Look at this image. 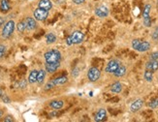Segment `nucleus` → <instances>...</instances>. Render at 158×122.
<instances>
[{
	"instance_id": "obj_1",
	"label": "nucleus",
	"mask_w": 158,
	"mask_h": 122,
	"mask_svg": "<svg viewBox=\"0 0 158 122\" xmlns=\"http://www.w3.org/2000/svg\"><path fill=\"white\" fill-rule=\"evenodd\" d=\"M44 58L46 60V62H49V63L60 62L61 54H60V51L57 50H51L44 54Z\"/></svg>"
},
{
	"instance_id": "obj_2",
	"label": "nucleus",
	"mask_w": 158,
	"mask_h": 122,
	"mask_svg": "<svg viewBox=\"0 0 158 122\" xmlns=\"http://www.w3.org/2000/svg\"><path fill=\"white\" fill-rule=\"evenodd\" d=\"M15 22L14 20H8L7 22H5L2 29V37L3 38H9L10 36L14 33L15 30Z\"/></svg>"
},
{
	"instance_id": "obj_3",
	"label": "nucleus",
	"mask_w": 158,
	"mask_h": 122,
	"mask_svg": "<svg viewBox=\"0 0 158 122\" xmlns=\"http://www.w3.org/2000/svg\"><path fill=\"white\" fill-rule=\"evenodd\" d=\"M101 77V72L98 68L96 67H91L89 68L88 72H87V79L91 83H95Z\"/></svg>"
},
{
	"instance_id": "obj_4",
	"label": "nucleus",
	"mask_w": 158,
	"mask_h": 122,
	"mask_svg": "<svg viewBox=\"0 0 158 122\" xmlns=\"http://www.w3.org/2000/svg\"><path fill=\"white\" fill-rule=\"evenodd\" d=\"M49 16V11L42 9V8H37L33 12V17L36 20H39V22H43V20L47 19Z\"/></svg>"
},
{
	"instance_id": "obj_5",
	"label": "nucleus",
	"mask_w": 158,
	"mask_h": 122,
	"mask_svg": "<svg viewBox=\"0 0 158 122\" xmlns=\"http://www.w3.org/2000/svg\"><path fill=\"white\" fill-rule=\"evenodd\" d=\"M71 39H72V42H73V45H79L84 42L85 40V33H82V31L80 30H76L74 31L73 33L71 34Z\"/></svg>"
},
{
	"instance_id": "obj_6",
	"label": "nucleus",
	"mask_w": 158,
	"mask_h": 122,
	"mask_svg": "<svg viewBox=\"0 0 158 122\" xmlns=\"http://www.w3.org/2000/svg\"><path fill=\"white\" fill-rule=\"evenodd\" d=\"M119 62L115 59H112L108 62L107 66L105 68V72L110 73V74H114V73L116 71V69L119 67Z\"/></svg>"
},
{
	"instance_id": "obj_7",
	"label": "nucleus",
	"mask_w": 158,
	"mask_h": 122,
	"mask_svg": "<svg viewBox=\"0 0 158 122\" xmlns=\"http://www.w3.org/2000/svg\"><path fill=\"white\" fill-rule=\"evenodd\" d=\"M94 13H95V15H96L98 18L104 19V18H107L108 16H109L110 11H109V9H108V7L102 5V6L97 7L96 9H95Z\"/></svg>"
},
{
	"instance_id": "obj_8",
	"label": "nucleus",
	"mask_w": 158,
	"mask_h": 122,
	"mask_svg": "<svg viewBox=\"0 0 158 122\" xmlns=\"http://www.w3.org/2000/svg\"><path fill=\"white\" fill-rule=\"evenodd\" d=\"M144 106V100L143 99H137L130 105V111L132 112H136L140 111Z\"/></svg>"
},
{
	"instance_id": "obj_9",
	"label": "nucleus",
	"mask_w": 158,
	"mask_h": 122,
	"mask_svg": "<svg viewBox=\"0 0 158 122\" xmlns=\"http://www.w3.org/2000/svg\"><path fill=\"white\" fill-rule=\"evenodd\" d=\"M107 119V111L105 109H100L94 116V121L102 122Z\"/></svg>"
},
{
	"instance_id": "obj_10",
	"label": "nucleus",
	"mask_w": 158,
	"mask_h": 122,
	"mask_svg": "<svg viewBox=\"0 0 158 122\" xmlns=\"http://www.w3.org/2000/svg\"><path fill=\"white\" fill-rule=\"evenodd\" d=\"M60 66V62H46L45 64V70L48 73H55Z\"/></svg>"
},
{
	"instance_id": "obj_11",
	"label": "nucleus",
	"mask_w": 158,
	"mask_h": 122,
	"mask_svg": "<svg viewBox=\"0 0 158 122\" xmlns=\"http://www.w3.org/2000/svg\"><path fill=\"white\" fill-rule=\"evenodd\" d=\"M145 70L155 72L158 70V60H149L145 63Z\"/></svg>"
},
{
	"instance_id": "obj_12",
	"label": "nucleus",
	"mask_w": 158,
	"mask_h": 122,
	"mask_svg": "<svg viewBox=\"0 0 158 122\" xmlns=\"http://www.w3.org/2000/svg\"><path fill=\"white\" fill-rule=\"evenodd\" d=\"M38 7L47 10V11H49L52 7V3L51 0H40L38 3Z\"/></svg>"
},
{
	"instance_id": "obj_13",
	"label": "nucleus",
	"mask_w": 158,
	"mask_h": 122,
	"mask_svg": "<svg viewBox=\"0 0 158 122\" xmlns=\"http://www.w3.org/2000/svg\"><path fill=\"white\" fill-rule=\"evenodd\" d=\"M24 22L26 23V28L28 30H34L37 27V22L34 18H26Z\"/></svg>"
},
{
	"instance_id": "obj_14",
	"label": "nucleus",
	"mask_w": 158,
	"mask_h": 122,
	"mask_svg": "<svg viewBox=\"0 0 158 122\" xmlns=\"http://www.w3.org/2000/svg\"><path fill=\"white\" fill-rule=\"evenodd\" d=\"M149 48H151V43L148 42V41H142L139 48H138V50H137V51L145 52V51H148Z\"/></svg>"
},
{
	"instance_id": "obj_15",
	"label": "nucleus",
	"mask_w": 158,
	"mask_h": 122,
	"mask_svg": "<svg viewBox=\"0 0 158 122\" xmlns=\"http://www.w3.org/2000/svg\"><path fill=\"white\" fill-rule=\"evenodd\" d=\"M38 72L39 71H37V70H32L30 72V74H29V76H28V80H27V81L30 84H33V83H37V78H38Z\"/></svg>"
},
{
	"instance_id": "obj_16",
	"label": "nucleus",
	"mask_w": 158,
	"mask_h": 122,
	"mask_svg": "<svg viewBox=\"0 0 158 122\" xmlns=\"http://www.w3.org/2000/svg\"><path fill=\"white\" fill-rule=\"evenodd\" d=\"M63 106H64V102L61 100H55L49 103V107L53 109H60L63 108Z\"/></svg>"
},
{
	"instance_id": "obj_17",
	"label": "nucleus",
	"mask_w": 158,
	"mask_h": 122,
	"mask_svg": "<svg viewBox=\"0 0 158 122\" xmlns=\"http://www.w3.org/2000/svg\"><path fill=\"white\" fill-rule=\"evenodd\" d=\"M111 91L114 93H120L122 91V84L119 81H115L111 85Z\"/></svg>"
},
{
	"instance_id": "obj_18",
	"label": "nucleus",
	"mask_w": 158,
	"mask_h": 122,
	"mask_svg": "<svg viewBox=\"0 0 158 122\" xmlns=\"http://www.w3.org/2000/svg\"><path fill=\"white\" fill-rule=\"evenodd\" d=\"M126 74V67L124 65H119V67L116 69V71L114 73V75L118 78H121Z\"/></svg>"
},
{
	"instance_id": "obj_19",
	"label": "nucleus",
	"mask_w": 158,
	"mask_h": 122,
	"mask_svg": "<svg viewBox=\"0 0 158 122\" xmlns=\"http://www.w3.org/2000/svg\"><path fill=\"white\" fill-rule=\"evenodd\" d=\"M10 2L9 0H1L0 1V10L2 12H8L10 10Z\"/></svg>"
},
{
	"instance_id": "obj_20",
	"label": "nucleus",
	"mask_w": 158,
	"mask_h": 122,
	"mask_svg": "<svg viewBox=\"0 0 158 122\" xmlns=\"http://www.w3.org/2000/svg\"><path fill=\"white\" fill-rule=\"evenodd\" d=\"M52 80H53V83H55V86H56V85H62V84L66 83L68 81V78H67V77H65V76H62V77L56 78V79Z\"/></svg>"
},
{
	"instance_id": "obj_21",
	"label": "nucleus",
	"mask_w": 158,
	"mask_h": 122,
	"mask_svg": "<svg viewBox=\"0 0 158 122\" xmlns=\"http://www.w3.org/2000/svg\"><path fill=\"white\" fill-rule=\"evenodd\" d=\"M144 79L148 81V83H151L153 80V72L149 70H145L144 73Z\"/></svg>"
},
{
	"instance_id": "obj_22",
	"label": "nucleus",
	"mask_w": 158,
	"mask_h": 122,
	"mask_svg": "<svg viewBox=\"0 0 158 122\" xmlns=\"http://www.w3.org/2000/svg\"><path fill=\"white\" fill-rule=\"evenodd\" d=\"M46 73H47V71L46 70H40L38 72V78H37V83H38L39 84H41L43 83V81L45 80V78H46Z\"/></svg>"
},
{
	"instance_id": "obj_23",
	"label": "nucleus",
	"mask_w": 158,
	"mask_h": 122,
	"mask_svg": "<svg viewBox=\"0 0 158 122\" xmlns=\"http://www.w3.org/2000/svg\"><path fill=\"white\" fill-rule=\"evenodd\" d=\"M46 41H47V44H53L56 41V36L53 33H49L46 36Z\"/></svg>"
},
{
	"instance_id": "obj_24",
	"label": "nucleus",
	"mask_w": 158,
	"mask_h": 122,
	"mask_svg": "<svg viewBox=\"0 0 158 122\" xmlns=\"http://www.w3.org/2000/svg\"><path fill=\"white\" fill-rule=\"evenodd\" d=\"M16 29H18L19 32H20V33H23L24 31H25L26 29V23L25 22H19L18 24H16Z\"/></svg>"
},
{
	"instance_id": "obj_25",
	"label": "nucleus",
	"mask_w": 158,
	"mask_h": 122,
	"mask_svg": "<svg viewBox=\"0 0 158 122\" xmlns=\"http://www.w3.org/2000/svg\"><path fill=\"white\" fill-rule=\"evenodd\" d=\"M151 4H147V5H145V8H144L143 17H144V18L148 17V16H149V13H151Z\"/></svg>"
},
{
	"instance_id": "obj_26",
	"label": "nucleus",
	"mask_w": 158,
	"mask_h": 122,
	"mask_svg": "<svg viewBox=\"0 0 158 122\" xmlns=\"http://www.w3.org/2000/svg\"><path fill=\"white\" fill-rule=\"evenodd\" d=\"M141 42H142V41L139 40V39H134L132 41V48H134L135 51H137V50H138L139 46H140Z\"/></svg>"
},
{
	"instance_id": "obj_27",
	"label": "nucleus",
	"mask_w": 158,
	"mask_h": 122,
	"mask_svg": "<svg viewBox=\"0 0 158 122\" xmlns=\"http://www.w3.org/2000/svg\"><path fill=\"white\" fill-rule=\"evenodd\" d=\"M144 25L145 26V27H151V17H145V18H144Z\"/></svg>"
},
{
	"instance_id": "obj_28",
	"label": "nucleus",
	"mask_w": 158,
	"mask_h": 122,
	"mask_svg": "<svg viewBox=\"0 0 158 122\" xmlns=\"http://www.w3.org/2000/svg\"><path fill=\"white\" fill-rule=\"evenodd\" d=\"M148 107L151 109H158V98L152 100L151 103L148 104Z\"/></svg>"
},
{
	"instance_id": "obj_29",
	"label": "nucleus",
	"mask_w": 158,
	"mask_h": 122,
	"mask_svg": "<svg viewBox=\"0 0 158 122\" xmlns=\"http://www.w3.org/2000/svg\"><path fill=\"white\" fill-rule=\"evenodd\" d=\"M55 86V83H53V80H51V81H49V83H46L44 89L45 90H49V89L53 88Z\"/></svg>"
},
{
	"instance_id": "obj_30",
	"label": "nucleus",
	"mask_w": 158,
	"mask_h": 122,
	"mask_svg": "<svg viewBox=\"0 0 158 122\" xmlns=\"http://www.w3.org/2000/svg\"><path fill=\"white\" fill-rule=\"evenodd\" d=\"M6 54V46L5 45H0V58H3Z\"/></svg>"
},
{
	"instance_id": "obj_31",
	"label": "nucleus",
	"mask_w": 158,
	"mask_h": 122,
	"mask_svg": "<svg viewBox=\"0 0 158 122\" xmlns=\"http://www.w3.org/2000/svg\"><path fill=\"white\" fill-rule=\"evenodd\" d=\"M152 39L154 41H157L158 40V26L154 28V30L152 32V35H151Z\"/></svg>"
},
{
	"instance_id": "obj_32",
	"label": "nucleus",
	"mask_w": 158,
	"mask_h": 122,
	"mask_svg": "<svg viewBox=\"0 0 158 122\" xmlns=\"http://www.w3.org/2000/svg\"><path fill=\"white\" fill-rule=\"evenodd\" d=\"M149 58L151 60H158V51H154L149 55Z\"/></svg>"
},
{
	"instance_id": "obj_33",
	"label": "nucleus",
	"mask_w": 158,
	"mask_h": 122,
	"mask_svg": "<svg viewBox=\"0 0 158 122\" xmlns=\"http://www.w3.org/2000/svg\"><path fill=\"white\" fill-rule=\"evenodd\" d=\"M1 98H2V100H3L4 103H6V104H9V103H10V99H9V97H8L6 94L2 95Z\"/></svg>"
},
{
	"instance_id": "obj_34",
	"label": "nucleus",
	"mask_w": 158,
	"mask_h": 122,
	"mask_svg": "<svg viewBox=\"0 0 158 122\" xmlns=\"http://www.w3.org/2000/svg\"><path fill=\"white\" fill-rule=\"evenodd\" d=\"M79 71H80V69H79V68H75L74 70H73V72H72V76L75 77V78H76V77H78V75L80 74V72H79Z\"/></svg>"
},
{
	"instance_id": "obj_35",
	"label": "nucleus",
	"mask_w": 158,
	"mask_h": 122,
	"mask_svg": "<svg viewBox=\"0 0 158 122\" xmlns=\"http://www.w3.org/2000/svg\"><path fill=\"white\" fill-rule=\"evenodd\" d=\"M4 121H5V122H13V121H14V118H13V116L8 115V116L5 117V118H4Z\"/></svg>"
},
{
	"instance_id": "obj_36",
	"label": "nucleus",
	"mask_w": 158,
	"mask_h": 122,
	"mask_svg": "<svg viewBox=\"0 0 158 122\" xmlns=\"http://www.w3.org/2000/svg\"><path fill=\"white\" fill-rule=\"evenodd\" d=\"M74 4H76V5H81L84 2H85V0H72Z\"/></svg>"
},
{
	"instance_id": "obj_37",
	"label": "nucleus",
	"mask_w": 158,
	"mask_h": 122,
	"mask_svg": "<svg viewBox=\"0 0 158 122\" xmlns=\"http://www.w3.org/2000/svg\"><path fill=\"white\" fill-rule=\"evenodd\" d=\"M66 44H67V46H72L73 45V42H72V39L71 37H67V39H66Z\"/></svg>"
},
{
	"instance_id": "obj_38",
	"label": "nucleus",
	"mask_w": 158,
	"mask_h": 122,
	"mask_svg": "<svg viewBox=\"0 0 158 122\" xmlns=\"http://www.w3.org/2000/svg\"><path fill=\"white\" fill-rule=\"evenodd\" d=\"M26 83H27L26 80H22V83H19V86L22 87V88H24V87L26 86Z\"/></svg>"
},
{
	"instance_id": "obj_39",
	"label": "nucleus",
	"mask_w": 158,
	"mask_h": 122,
	"mask_svg": "<svg viewBox=\"0 0 158 122\" xmlns=\"http://www.w3.org/2000/svg\"><path fill=\"white\" fill-rule=\"evenodd\" d=\"M4 24H5V19L0 17V26L4 25Z\"/></svg>"
},
{
	"instance_id": "obj_40",
	"label": "nucleus",
	"mask_w": 158,
	"mask_h": 122,
	"mask_svg": "<svg viewBox=\"0 0 158 122\" xmlns=\"http://www.w3.org/2000/svg\"><path fill=\"white\" fill-rule=\"evenodd\" d=\"M2 95H3V93H2V90H1V89H0V98H1V97H2Z\"/></svg>"
},
{
	"instance_id": "obj_41",
	"label": "nucleus",
	"mask_w": 158,
	"mask_h": 122,
	"mask_svg": "<svg viewBox=\"0 0 158 122\" xmlns=\"http://www.w3.org/2000/svg\"><path fill=\"white\" fill-rule=\"evenodd\" d=\"M1 116H2V112L0 111V117H1Z\"/></svg>"
},
{
	"instance_id": "obj_42",
	"label": "nucleus",
	"mask_w": 158,
	"mask_h": 122,
	"mask_svg": "<svg viewBox=\"0 0 158 122\" xmlns=\"http://www.w3.org/2000/svg\"><path fill=\"white\" fill-rule=\"evenodd\" d=\"M156 4H157V8H158V0H157V1H156Z\"/></svg>"
}]
</instances>
